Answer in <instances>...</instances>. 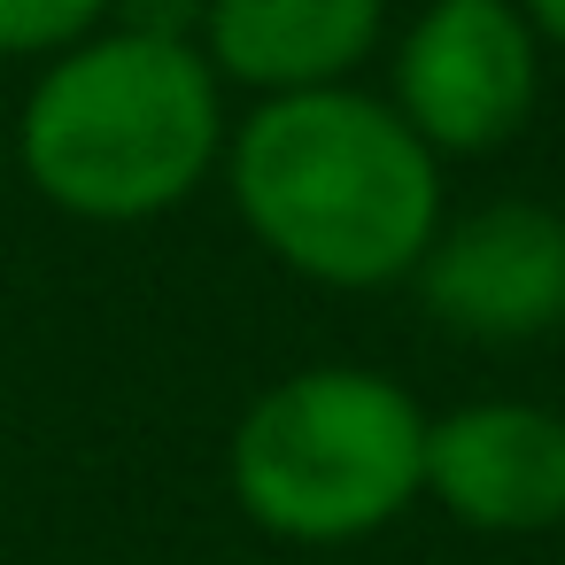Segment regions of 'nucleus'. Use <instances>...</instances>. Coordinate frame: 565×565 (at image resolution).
I'll return each instance as SVG.
<instances>
[{"label": "nucleus", "mask_w": 565, "mask_h": 565, "mask_svg": "<svg viewBox=\"0 0 565 565\" xmlns=\"http://www.w3.org/2000/svg\"><path fill=\"white\" fill-rule=\"evenodd\" d=\"M241 225L310 287H395L441 233V156L356 86L271 94L225 132Z\"/></svg>", "instance_id": "1"}, {"label": "nucleus", "mask_w": 565, "mask_h": 565, "mask_svg": "<svg viewBox=\"0 0 565 565\" xmlns=\"http://www.w3.org/2000/svg\"><path fill=\"white\" fill-rule=\"evenodd\" d=\"M225 156L217 71L194 40L94 32L63 47L17 125V163L40 202L86 225L171 217Z\"/></svg>", "instance_id": "2"}, {"label": "nucleus", "mask_w": 565, "mask_h": 565, "mask_svg": "<svg viewBox=\"0 0 565 565\" xmlns=\"http://www.w3.org/2000/svg\"><path fill=\"white\" fill-rule=\"evenodd\" d=\"M225 480L279 542H364L426 495V411L364 364L287 372L241 411Z\"/></svg>", "instance_id": "3"}, {"label": "nucleus", "mask_w": 565, "mask_h": 565, "mask_svg": "<svg viewBox=\"0 0 565 565\" xmlns=\"http://www.w3.org/2000/svg\"><path fill=\"white\" fill-rule=\"evenodd\" d=\"M542 94V40L511 0H426L395 47V117L434 156L519 140Z\"/></svg>", "instance_id": "4"}, {"label": "nucleus", "mask_w": 565, "mask_h": 565, "mask_svg": "<svg viewBox=\"0 0 565 565\" xmlns=\"http://www.w3.org/2000/svg\"><path fill=\"white\" fill-rule=\"evenodd\" d=\"M411 279L465 341H542L565 326V210L503 194L441 217Z\"/></svg>", "instance_id": "5"}, {"label": "nucleus", "mask_w": 565, "mask_h": 565, "mask_svg": "<svg viewBox=\"0 0 565 565\" xmlns=\"http://www.w3.org/2000/svg\"><path fill=\"white\" fill-rule=\"evenodd\" d=\"M426 495L480 534L565 526V411L495 395L426 418Z\"/></svg>", "instance_id": "6"}, {"label": "nucleus", "mask_w": 565, "mask_h": 565, "mask_svg": "<svg viewBox=\"0 0 565 565\" xmlns=\"http://www.w3.org/2000/svg\"><path fill=\"white\" fill-rule=\"evenodd\" d=\"M387 0H210L202 55L217 78L248 94H318L349 86V71L380 47Z\"/></svg>", "instance_id": "7"}, {"label": "nucleus", "mask_w": 565, "mask_h": 565, "mask_svg": "<svg viewBox=\"0 0 565 565\" xmlns=\"http://www.w3.org/2000/svg\"><path fill=\"white\" fill-rule=\"evenodd\" d=\"M109 24V0H0V55H63Z\"/></svg>", "instance_id": "8"}, {"label": "nucleus", "mask_w": 565, "mask_h": 565, "mask_svg": "<svg viewBox=\"0 0 565 565\" xmlns=\"http://www.w3.org/2000/svg\"><path fill=\"white\" fill-rule=\"evenodd\" d=\"M117 32H148V40H202L210 0H109Z\"/></svg>", "instance_id": "9"}, {"label": "nucleus", "mask_w": 565, "mask_h": 565, "mask_svg": "<svg viewBox=\"0 0 565 565\" xmlns=\"http://www.w3.org/2000/svg\"><path fill=\"white\" fill-rule=\"evenodd\" d=\"M526 9V24H534V40H550V47H565V0H519Z\"/></svg>", "instance_id": "10"}]
</instances>
